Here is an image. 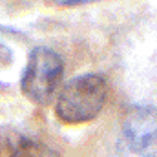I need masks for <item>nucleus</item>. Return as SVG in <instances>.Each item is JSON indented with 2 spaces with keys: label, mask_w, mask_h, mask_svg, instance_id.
I'll list each match as a JSON object with an SVG mask.
<instances>
[{
  "label": "nucleus",
  "mask_w": 157,
  "mask_h": 157,
  "mask_svg": "<svg viewBox=\"0 0 157 157\" xmlns=\"http://www.w3.org/2000/svg\"><path fill=\"white\" fill-rule=\"evenodd\" d=\"M108 99V84L97 73L68 80L55 102V115L64 124H84L101 113Z\"/></svg>",
  "instance_id": "f257e3e1"
},
{
  "label": "nucleus",
  "mask_w": 157,
  "mask_h": 157,
  "mask_svg": "<svg viewBox=\"0 0 157 157\" xmlns=\"http://www.w3.org/2000/svg\"><path fill=\"white\" fill-rule=\"evenodd\" d=\"M64 73L62 57L49 48H35L26 62L20 88L26 99L35 104H46L53 99Z\"/></svg>",
  "instance_id": "f03ea898"
},
{
  "label": "nucleus",
  "mask_w": 157,
  "mask_h": 157,
  "mask_svg": "<svg viewBox=\"0 0 157 157\" xmlns=\"http://www.w3.org/2000/svg\"><path fill=\"white\" fill-rule=\"evenodd\" d=\"M122 137L133 154L141 157H157L155 106H132L122 121Z\"/></svg>",
  "instance_id": "7ed1b4c3"
},
{
  "label": "nucleus",
  "mask_w": 157,
  "mask_h": 157,
  "mask_svg": "<svg viewBox=\"0 0 157 157\" xmlns=\"http://www.w3.org/2000/svg\"><path fill=\"white\" fill-rule=\"evenodd\" d=\"M0 152L4 157H59L48 144L17 130L0 132Z\"/></svg>",
  "instance_id": "20e7f679"
},
{
  "label": "nucleus",
  "mask_w": 157,
  "mask_h": 157,
  "mask_svg": "<svg viewBox=\"0 0 157 157\" xmlns=\"http://www.w3.org/2000/svg\"><path fill=\"white\" fill-rule=\"evenodd\" d=\"M9 62H11V51H9L6 46L0 44V66H6V64H9Z\"/></svg>",
  "instance_id": "39448f33"
}]
</instances>
